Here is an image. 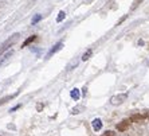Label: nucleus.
<instances>
[{
	"label": "nucleus",
	"instance_id": "nucleus-1",
	"mask_svg": "<svg viewBox=\"0 0 149 136\" xmlns=\"http://www.w3.org/2000/svg\"><path fill=\"white\" fill-rule=\"evenodd\" d=\"M19 38H20V34H19V32H15V34L11 35L8 39H6V41L0 45V55H3L4 53L7 51L10 47H12V46H14L15 43L19 41Z\"/></svg>",
	"mask_w": 149,
	"mask_h": 136
},
{
	"label": "nucleus",
	"instance_id": "nucleus-2",
	"mask_svg": "<svg viewBox=\"0 0 149 136\" xmlns=\"http://www.w3.org/2000/svg\"><path fill=\"white\" fill-rule=\"evenodd\" d=\"M126 98H128V94L126 93L117 94V96H113V97L110 98V102H111V105H121Z\"/></svg>",
	"mask_w": 149,
	"mask_h": 136
},
{
	"label": "nucleus",
	"instance_id": "nucleus-3",
	"mask_svg": "<svg viewBox=\"0 0 149 136\" xmlns=\"http://www.w3.org/2000/svg\"><path fill=\"white\" fill-rule=\"evenodd\" d=\"M130 119H126V120H122L121 123H118L117 124V129L118 131H121V132H124V131H126V129L129 128V125H130Z\"/></svg>",
	"mask_w": 149,
	"mask_h": 136
},
{
	"label": "nucleus",
	"instance_id": "nucleus-4",
	"mask_svg": "<svg viewBox=\"0 0 149 136\" xmlns=\"http://www.w3.org/2000/svg\"><path fill=\"white\" fill-rule=\"evenodd\" d=\"M62 47H63V43H62V42H58L55 46H52V49L50 50L49 54H47V58H50L51 55H54V54H55L56 51H59V50L62 49Z\"/></svg>",
	"mask_w": 149,
	"mask_h": 136
},
{
	"label": "nucleus",
	"instance_id": "nucleus-5",
	"mask_svg": "<svg viewBox=\"0 0 149 136\" xmlns=\"http://www.w3.org/2000/svg\"><path fill=\"white\" fill-rule=\"evenodd\" d=\"M142 120H145V116L142 115V113H136V115H133L130 117V121H134V123H140Z\"/></svg>",
	"mask_w": 149,
	"mask_h": 136
},
{
	"label": "nucleus",
	"instance_id": "nucleus-6",
	"mask_svg": "<svg viewBox=\"0 0 149 136\" xmlns=\"http://www.w3.org/2000/svg\"><path fill=\"white\" fill-rule=\"evenodd\" d=\"M91 125H93L94 131H100L102 128V121H101V119H94L93 123H91Z\"/></svg>",
	"mask_w": 149,
	"mask_h": 136
},
{
	"label": "nucleus",
	"instance_id": "nucleus-7",
	"mask_svg": "<svg viewBox=\"0 0 149 136\" xmlns=\"http://www.w3.org/2000/svg\"><path fill=\"white\" fill-rule=\"evenodd\" d=\"M17 96V93H15V94H10V96H7V97H4V98H1L0 100V105H3V104H6L7 101H10V100H12V98H15Z\"/></svg>",
	"mask_w": 149,
	"mask_h": 136
},
{
	"label": "nucleus",
	"instance_id": "nucleus-8",
	"mask_svg": "<svg viewBox=\"0 0 149 136\" xmlns=\"http://www.w3.org/2000/svg\"><path fill=\"white\" fill-rule=\"evenodd\" d=\"M35 39H36V35H32V36H30V38H27L24 41V42H23V45H22V47H26V46H28L30 45V43H32L35 41Z\"/></svg>",
	"mask_w": 149,
	"mask_h": 136
},
{
	"label": "nucleus",
	"instance_id": "nucleus-9",
	"mask_svg": "<svg viewBox=\"0 0 149 136\" xmlns=\"http://www.w3.org/2000/svg\"><path fill=\"white\" fill-rule=\"evenodd\" d=\"M71 97H73L74 100H79V97H81L79 90H78V89H73V90H71Z\"/></svg>",
	"mask_w": 149,
	"mask_h": 136
},
{
	"label": "nucleus",
	"instance_id": "nucleus-10",
	"mask_svg": "<svg viewBox=\"0 0 149 136\" xmlns=\"http://www.w3.org/2000/svg\"><path fill=\"white\" fill-rule=\"evenodd\" d=\"M91 54H93V50H91V49H89V50H87V51H86V53H85V54H83V55H82V61H87V60H89V58H90V57H91Z\"/></svg>",
	"mask_w": 149,
	"mask_h": 136
},
{
	"label": "nucleus",
	"instance_id": "nucleus-11",
	"mask_svg": "<svg viewBox=\"0 0 149 136\" xmlns=\"http://www.w3.org/2000/svg\"><path fill=\"white\" fill-rule=\"evenodd\" d=\"M65 18H66V14H65V12H63V11H61V12H59L58 14V18H56V22H62L63 19H65Z\"/></svg>",
	"mask_w": 149,
	"mask_h": 136
},
{
	"label": "nucleus",
	"instance_id": "nucleus-12",
	"mask_svg": "<svg viewBox=\"0 0 149 136\" xmlns=\"http://www.w3.org/2000/svg\"><path fill=\"white\" fill-rule=\"evenodd\" d=\"M142 1H144V0H134V1H133V6H132V10H136Z\"/></svg>",
	"mask_w": 149,
	"mask_h": 136
},
{
	"label": "nucleus",
	"instance_id": "nucleus-13",
	"mask_svg": "<svg viewBox=\"0 0 149 136\" xmlns=\"http://www.w3.org/2000/svg\"><path fill=\"white\" fill-rule=\"evenodd\" d=\"M101 136H117V135H116L114 131H106V132H104Z\"/></svg>",
	"mask_w": 149,
	"mask_h": 136
},
{
	"label": "nucleus",
	"instance_id": "nucleus-14",
	"mask_svg": "<svg viewBox=\"0 0 149 136\" xmlns=\"http://www.w3.org/2000/svg\"><path fill=\"white\" fill-rule=\"evenodd\" d=\"M42 19V15H35V18L32 19V25H35V23H38L39 20Z\"/></svg>",
	"mask_w": 149,
	"mask_h": 136
},
{
	"label": "nucleus",
	"instance_id": "nucleus-15",
	"mask_svg": "<svg viewBox=\"0 0 149 136\" xmlns=\"http://www.w3.org/2000/svg\"><path fill=\"white\" fill-rule=\"evenodd\" d=\"M42 108H43V105H42V104H38V107H36V109H38V111H40Z\"/></svg>",
	"mask_w": 149,
	"mask_h": 136
}]
</instances>
